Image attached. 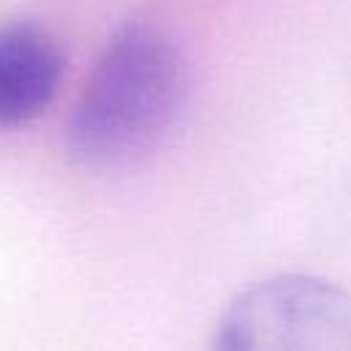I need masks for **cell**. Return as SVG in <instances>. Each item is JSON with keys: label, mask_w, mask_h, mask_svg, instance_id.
Listing matches in <instances>:
<instances>
[{"label": "cell", "mask_w": 351, "mask_h": 351, "mask_svg": "<svg viewBox=\"0 0 351 351\" xmlns=\"http://www.w3.org/2000/svg\"><path fill=\"white\" fill-rule=\"evenodd\" d=\"M66 71L60 44L36 22L0 25V132L49 110Z\"/></svg>", "instance_id": "3"}, {"label": "cell", "mask_w": 351, "mask_h": 351, "mask_svg": "<svg viewBox=\"0 0 351 351\" xmlns=\"http://www.w3.org/2000/svg\"><path fill=\"white\" fill-rule=\"evenodd\" d=\"M189 74L176 41L145 22L110 36L69 121V151L90 170H121L154 154L178 123Z\"/></svg>", "instance_id": "1"}, {"label": "cell", "mask_w": 351, "mask_h": 351, "mask_svg": "<svg viewBox=\"0 0 351 351\" xmlns=\"http://www.w3.org/2000/svg\"><path fill=\"white\" fill-rule=\"evenodd\" d=\"M222 351H351V291L277 274L239 291L214 326Z\"/></svg>", "instance_id": "2"}]
</instances>
